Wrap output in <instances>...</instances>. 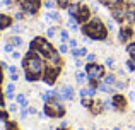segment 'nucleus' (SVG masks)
<instances>
[{"label":"nucleus","instance_id":"1","mask_svg":"<svg viewBox=\"0 0 135 130\" xmlns=\"http://www.w3.org/2000/svg\"><path fill=\"white\" fill-rule=\"evenodd\" d=\"M84 36L91 38L92 41H106L108 40V27L99 17H91L86 24L80 27Z\"/></svg>","mask_w":135,"mask_h":130},{"label":"nucleus","instance_id":"2","mask_svg":"<svg viewBox=\"0 0 135 130\" xmlns=\"http://www.w3.org/2000/svg\"><path fill=\"white\" fill-rule=\"evenodd\" d=\"M29 50L38 51V53H40V57H43V58H48V55L51 53L55 48L51 46V43H50L48 40H45V38H41V36H36L29 43Z\"/></svg>","mask_w":135,"mask_h":130},{"label":"nucleus","instance_id":"3","mask_svg":"<svg viewBox=\"0 0 135 130\" xmlns=\"http://www.w3.org/2000/svg\"><path fill=\"white\" fill-rule=\"evenodd\" d=\"M45 115L50 118H62L65 115V106L60 103V99L51 98L48 103H45Z\"/></svg>","mask_w":135,"mask_h":130},{"label":"nucleus","instance_id":"4","mask_svg":"<svg viewBox=\"0 0 135 130\" xmlns=\"http://www.w3.org/2000/svg\"><path fill=\"white\" fill-rule=\"evenodd\" d=\"M111 9V17L118 22H125V17H127V12H128V3L125 2H120L116 5L109 7Z\"/></svg>","mask_w":135,"mask_h":130},{"label":"nucleus","instance_id":"5","mask_svg":"<svg viewBox=\"0 0 135 130\" xmlns=\"http://www.w3.org/2000/svg\"><path fill=\"white\" fill-rule=\"evenodd\" d=\"M86 74L91 80H101V79H104V67L98 65V64H87Z\"/></svg>","mask_w":135,"mask_h":130},{"label":"nucleus","instance_id":"6","mask_svg":"<svg viewBox=\"0 0 135 130\" xmlns=\"http://www.w3.org/2000/svg\"><path fill=\"white\" fill-rule=\"evenodd\" d=\"M58 74H60V69L46 65L45 70H43V75H41V79H43V82H46L48 86H51V84L56 82V79H58Z\"/></svg>","mask_w":135,"mask_h":130},{"label":"nucleus","instance_id":"7","mask_svg":"<svg viewBox=\"0 0 135 130\" xmlns=\"http://www.w3.org/2000/svg\"><path fill=\"white\" fill-rule=\"evenodd\" d=\"M89 19H91V9L87 5H84V3H80L79 12H77V16H75L77 24H86Z\"/></svg>","mask_w":135,"mask_h":130},{"label":"nucleus","instance_id":"8","mask_svg":"<svg viewBox=\"0 0 135 130\" xmlns=\"http://www.w3.org/2000/svg\"><path fill=\"white\" fill-rule=\"evenodd\" d=\"M132 36H133V27L123 24V27L120 29V33H118V41H120V43H125V41H128Z\"/></svg>","mask_w":135,"mask_h":130},{"label":"nucleus","instance_id":"9","mask_svg":"<svg viewBox=\"0 0 135 130\" xmlns=\"http://www.w3.org/2000/svg\"><path fill=\"white\" fill-rule=\"evenodd\" d=\"M74 96H75V91H74V87L72 86H63L62 89H60V96H58V99L62 101V99H65V101H72L74 99Z\"/></svg>","mask_w":135,"mask_h":130},{"label":"nucleus","instance_id":"10","mask_svg":"<svg viewBox=\"0 0 135 130\" xmlns=\"http://www.w3.org/2000/svg\"><path fill=\"white\" fill-rule=\"evenodd\" d=\"M111 101H113L115 110H118V111H123L127 108V99H125V96H122V94H113Z\"/></svg>","mask_w":135,"mask_h":130},{"label":"nucleus","instance_id":"11","mask_svg":"<svg viewBox=\"0 0 135 130\" xmlns=\"http://www.w3.org/2000/svg\"><path fill=\"white\" fill-rule=\"evenodd\" d=\"M48 65L50 67H56V69H60L62 67V58H60V51H56V50H53L51 53L48 55Z\"/></svg>","mask_w":135,"mask_h":130},{"label":"nucleus","instance_id":"12","mask_svg":"<svg viewBox=\"0 0 135 130\" xmlns=\"http://www.w3.org/2000/svg\"><path fill=\"white\" fill-rule=\"evenodd\" d=\"M89 110H91L92 115H99V113L104 111V104H103V101H99V99H92V104H91Z\"/></svg>","mask_w":135,"mask_h":130},{"label":"nucleus","instance_id":"13","mask_svg":"<svg viewBox=\"0 0 135 130\" xmlns=\"http://www.w3.org/2000/svg\"><path fill=\"white\" fill-rule=\"evenodd\" d=\"M10 26H12V17L2 14V16H0V31L7 29V27H10Z\"/></svg>","mask_w":135,"mask_h":130},{"label":"nucleus","instance_id":"14","mask_svg":"<svg viewBox=\"0 0 135 130\" xmlns=\"http://www.w3.org/2000/svg\"><path fill=\"white\" fill-rule=\"evenodd\" d=\"M45 19L48 21V22H56V24H58L60 22V14L55 12V10H50V12L45 16Z\"/></svg>","mask_w":135,"mask_h":130},{"label":"nucleus","instance_id":"15","mask_svg":"<svg viewBox=\"0 0 135 130\" xmlns=\"http://www.w3.org/2000/svg\"><path fill=\"white\" fill-rule=\"evenodd\" d=\"M72 55H74L75 58H82V57H87V48H86V46L74 48V50H72Z\"/></svg>","mask_w":135,"mask_h":130},{"label":"nucleus","instance_id":"16","mask_svg":"<svg viewBox=\"0 0 135 130\" xmlns=\"http://www.w3.org/2000/svg\"><path fill=\"white\" fill-rule=\"evenodd\" d=\"M79 7H80V3H70V7L67 9V10H69V16L70 17H75L77 12H79Z\"/></svg>","mask_w":135,"mask_h":130},{"label":"nucleus","instance_id":"17","mask_svg":"<svg viewBox=\"0 0 135 130\" xmlns=\"http://www.w3.org/2000/svg\"><path fill=\"white\" fill-rule=\"evenodd\" d=\"M103 82L106 84V86H115V82H116V77L113 75V74H109V75H104V79H103Z\"/></svg>","mask_w":135,"mask_h":130},{"label":"nucleus","instance_id":"18","mask_svg":"<svg viewBox=\"0 0 135 130\" xmlns=\"http://www.w3.org/2000/svg\"><path fill=\"white\" fill-rule=\"evenodd\" d=\"M9 41L14 45V46H22V38H21L19 34H14V36H10Z\"/></svg>","mask_w":135,"mask_h":130},{"label":"nucleus","instance_id":"19","mask_svg":"<svg viewBox=\"0 0 135 130\" xmlns=\"http://www.w3.org/2000/svg\"><path fill=\"white\" fill-rule=\"evenodd\" d=\"M75 79H77V82L82 86V84H86V82H87V79H89V77H87V74H84V72H77Z\"/></svg>","mask_w":135,"mask_h":130},{"label":"nucleus","instance_id":"20","mask_svg":"<svg viewBox=\"0 0 135 130\" xmlns=\"http://www.w3.org/2000/svg\"><path fill=\"white\" fill-rule=\"evenodd\" d=\"M16 103H17V104H21L22 108H26V106H27L26 96H24V94H17V96H16Z\"/></svg>","mask_w":135,"mask_h":130},{"label":"nucleus","instance_id":"21","mask_svg":"<svg viewBox=\"0 0 135 130\" xmlns=\"http://www.w3.org/2000/svg\"><path fill=\"white\" fill-rule=\"evenodd\" d=\"M5 89H7L5 98H7V99H14V89H16V87H14V84H9Z\"/></svg>","mask_w":135,"mask_h":130},{"label":"nucleus","instance_id":"22","mask_svg":"<svg viewBox=\"0 0 135 130\" xmlns=\"http://www.w3.org/2000/svg\"><path fill=\"white\" fill-rule=\"evenodd\" d=\"M67 27H70V29H72V31H75L77 27H79V24H77L75 17H70V19L67 21Z\"/></svg>","mask_w":135,"mask_h":130},{"label":"nucleus","instance_id":"23","mask_svg":"<svg viewBox=\"0 0 135 130\" xmlns=\"http://www.w3.org/2000/svg\"><path fill=\"white\" fill-rule=\"evenodd\" d=\"M56 2V7H60V9H69L70 7V0H55Z\"/></svg>","mask_w":135,"mask_h":130},{"label":"nucleus","instance_id":"24","mask_svg":"<svg viewBox=\"0 0 135 130\" xmlns=\"http://www.w3.org/2000/svg\"><path fill=\"white\" fill-rule=\"evenodd\" d=\"M127 53H128L132 58H135V41H133V43H128V45H127Z\"/></svg>","mask_w":135,"mask_h":130},{"label":"nucleus","instance_id":"25","mask_svg":"<svg viewBox=\"0 0 135 130\" xmlns=\"http://www.w3.org/2000/svg\"><path fill=\"white\" fill-rule=\"evenodd\" d=\"M80 104H82L84 108H91V104H92V98H89V96L82 98V99H80Z\"/></svg>","mask_w":135,"mask_h":130},{"label":"nucleus","instance_id":"26","mask_svg":"<svg viewBox=\"0 0 135 130\" xmlns=\"http://www.w3.org/2000/svg\"><path fill=\"white\" fill-rule=\"evenodd\" d=\"M98 89L101 91V93H111V86H106L104 82H99V86H98Z\"/></svg>","mask_w":135,"mask_h":130},{"label":"nucleus","instance_id":"27","mask_svg":"<svg viewBox=\"0 0 135 130\" xmlns=\"http://www.w3.org/2000/svg\"><path fill=\"white\" fill-rule=\"evenodd\" d=\"M38 79H41V77L34 75V74H31V72H26V80L27 82H34V80H38Z\"/></svg>","mask_w":135,"mask_h":130},{"label":"nucleus","instance_id":"28","mask_svg":"<svg viewBox=\"0 0 135 130\" xmlns=\"http://www.w3.org/2000/svg\"><path fill=\"white\" fill-rule=\"evenodd\" d=\"M60 40H62V43H69V40H70L69 31H65V29H63L62 33H60Z\"/></svg>","mask_w":135,"mask_h":130},{"label":"nucleus","instance_id":"29","mask_svg":"<svg viewBox=\"0 0 135 130\" xmlns=\"http://www.w3.org/2000/svg\"><path fill=\"white\" fill-rule=\"evenodd\" d=\"M58 51H60V55L69 53V45H67V43H62V45L58 46Z\"/></svg>","mask_w":135,"mask_h":130},{"label":"nucleus","instance_id":"30","mask_svg":"<svg viewBox=\"0 0 135 130\" xmlns=\"http://www.w3.org/2000/svg\"><path fill=\"white\" fill-rule=\"evenodd\" d=\"M104 5H108V7H113V5H116V3H120V2H123V0H101Z\"/></svg>","mask_w":135,"mask_h":130},{"label":"nucleus","instance_id":"31","mask_svg":"<svg viewBox=\"0 0 135 130\" xmlns=\"http://www.w3.org/2000/svg\"><path fill=\"white\" fill-rule=\"evenodd\" d=\"M43 5H45V7H46L48 10H51L53 7L56 5V2H55V0H45V3H43Z\"/></svg>","mask_w":135,"mask_h":130},{"label":"nucleus","instance_id":"32","mask_svg":"<svg viewBox=\"0 0 135 130\" xmlns=\"http://www.w3.org/2000/svg\"><path fill=\"white\" fill-rule=\"evenodd\" d=\"M56 36V27H50L46 31V38H55Z\"/></svg>","mask_w":135,"mask_h":130},{"label":"nucleus","instance_id":"33","mask_svg":"<svg viewBox=\"0 0 135 130\" xmlns=\"http://www.w3.org/2000/svg\"><path fill=\"white\" fill-rule=\"evenodd\" d=\"M14 48H16V46H14V45L9 41V43H7L5 46H3V51H5V53H12V51H14Z\"/></svg>","mask_w":135,"mask_h":130},{"label":"nucleus","instance_id":"34","mask_svg":"<svg viewBox=\"0 0 135 130\" xmlns=\"http://www.w3.org/2000/svg\"><path fill=\"white\" fill-rule=\"evenodd\" d=\"M5 130H19V127H17L14 122H7V125H5Z\"/></svg>","mask_w":135,"mask_h":130},{"label":"nucleus","instance_id":"35","mask_svg":"<svg viewBox=\"0 0 135 130\" xmlns=\"http://www.w3.org/2000/svg\"><path fill=\"white\" fill-rule=\"evenodd\" d=\"M103 104H104V110H111V108H115V106H113V101H111V99L103 101Z\"/></svg>","mask_w":135,"mask_h":130},{"label":"nucleus","instance_id":"36","mask_svg":"<svg viewBox=\"0 0 135 130\" xmlns=\"http://www.w3.org/2000/svg\"><path fill=\"white\" fill-rule=\"evenodd\" d=\"M106 67H109V69H113V67H115V58H113V57H108V58H106Z\"/></svg>","mask_w":135,"mask_h":130},{"label":"nucleus","instance_id":"37","mask_svg":"<svg viewBox=\"0 0 135 130\" xmlns=\"http://www.w3.org/2000/svg\"><path fill=\"white\" fill-rule=\"evenodd\" d=\"M87 96H89V98H94L96 96V87H87Z\"/></svg>","mask_w":135,"mask_h":130},{"label":"nucleus","instance_id":"38","mask_svg":"<svg viewBox=\"0 0 135 130\" xmlns=\"http://www.w3.org/2000/svg\"><path fill=\"white\" fill-rule=\"evenodd\" d=\"M7 118H9V113H7L5 110H0V120L7 122Z\"/></svg>","mask_w":135,"mask_h":130},{"label":"nucleus","instance_id":"39","mask_svg":"<svg viewBox=\"0 0 135 130\" xmlns=\"http://www.w3.org/2000/svg\"><path fill=\"white\" fill-rule=\"evenodd\" d=\"M115 87H116L118 91H123L127 86H125V82H115Z\"/></svg>","mask_w":135,"mask_h":130},{"label":"nucleus","instance_id":"40","mask_svg":"<svg viewBox=\"0 0 135 130\" xmlns=\"http://www.w3.org/2000/svg\"><path fill=\"white\" fill-rule=\"evenodd\" d=\"M87 62H89V64H94V60H96V55L94 53H87Z\"/></svg>","mask_w":135,"mask_h":130},{"label":"nucleus","instance_id":"41","mask_svg":"<svg viewBox=\"0 0 135 130\" xmlns=\"http://www.w3.org/2000/svg\"><path fill=\"white\" fill-rule=\"evenodd\" d=\"M106 27H108V31H109V29H111V31L116 29V26H115V22H113V21H109V22L106 24Z\"/></svg>","mask_w":135,"mask_h":130},{"label":"nucleus","instance_id":"42","mask_svg":"<svg viewBox=\"0 0 135 130\" xmlns=\"http://www.w3.org/2000/svg\"><path fill=\"white\" fill-rule=\"evenodd\" d=\"M5 108V103H3V94H2V89H0V110Z\"/></svg>","mask_w":135,"mask_h":130},{"label":"nucleus","instance_id":"43","mask_svg":"<svg viewBox=\"0 0 135 130\" xmlns=\"http://www.w3.org/2000/svg\"><path fill=\"white\" fill-rule=\"evenodd\" d=\"M69 48H72V50L77 48V41L75 40H69Z\"/></svg>","mask_w":135,"mask_h":130},{"label":"nucleus","instance_id":"44","mask_svg":"<svg viewBox=\"0 0 135 130\" xmlns=\"http://www.w3.org/2000/svg\"><path fill=\"white\" fill-rule=\"evenodd\" d=\"M12 29H14V33H16V34H19V33H22V27H21V26H19V24H16V26H14V27H12Z\"/></svg>","mask_w":135,"mask_h":130},{"label":"nucleus","instance_id":"45","mask_svg":"<svg viewBox=\"0 0 135 130\" xmlns=\"http://www.w3.org/2000/svg\"><path fill=\"white\" fill-rule=\"evenodd\" d=\"M10 55H12V58H14V60H19V58H21V53H19V51H16V50H14Z\"/></svg>","mask_w":135,"mask_h":130},{"label":"nucleus","instance_id":"46","mask_svg":"<svg viewBox=\"0 0 135 130\" xmlns=\"http://www.w3.org/2000/svg\"><path fill=\"white\" fill-rule=\"evenodd\" d=\"M9 111L10 113H17V104H9Z\"/></svg>","mask_w":135,"mask_h":130},{"label":"nucleus","instance_id":"47","mask_svg":"<svg viewBox=\"0 0 135 130\" xmlns=\"http://www.w3.org/2000/svg\"><path fill=\"white\" fill-rule=\"evenodd\" d=\"M27 113H29V115H36V113H38V110H36L34 106H29V108H27Z\"/></svg>","mask_w":135,"mask_h":130},{"label":"nucleus","instance_id":"48","mask_svg":"<svg viewBox=\"0 0 135 130\" xmlns=\"http://www.w3.org/2000/svg\"><path fill=\"white\" fill-rule=\"evenodd\" d=\"M79 94H80V98H86L87 96V87H82V89L79 91Z\"/></svg>","mask_w":135,"mask_h":130},{"label":"nucleus","instance_id":"49","mask_svg":"<svg viewBox=\"0 0 135 130\" xmlns=\"http://www.w3.org/2000/svg\"><path fill=\"white\" fill-rule=\"evenodd\" d=\"M27 115H29V113H27V108H22V111H21V118H26Z\"/></svg>","mask_w":135,"mask_h":130},{"label":"nucleus","instance_id":"50","mask_svg":"<svg viewBox=\"0 0 135 130\" xmlns=\"http://www.w3.org/2000/svg\"><path fill=\"white\" fill-rule=\"evenodd\" d=\"M75 65H77V67H79V69H80V67H82V65H84V62H82V58H75Z\"/></svg>","mask_w":135,"mask_h":130},{"label":"nucleus","instance_id":"51","mask_svg":"<svg viewBox=\"0 0 135 130\" xmlns=\"http://www.w3.org/2000/svg\"><path fill=\"white\" fill-rule=\"evenodd\" d=\"M22 17H24L22 12H17V14H16V19H17V21H22Z\"/></svg>","mask_w":135,"mask_h":130},{"label":"nucleus","instance_id":"52","mask_svg":"<svg viewBox=\"0 0 135 130\" xmlns=\"http://www.w3.org/2000/svg\"><path fill=\"white\" fill-rule=\"evenodd\" d=\"M7 70H9V74H17V69H16V67H9Z\"/></svg>","mask_w":135,"mask_h":130},{"label":"nucleus","instance_id":"53","mask_svg":"<svg viewBox=\"0 0 135 130\" xmlns=\"http://www.w3.org/2000/svg\"><path fill=\"white\" fill-rule=\"evenodd\" d=\"M10 79H12V82H16V80L19 79V75H17V74H10Z\"/></svg>","mask_w":135,"mask_h":130},{"label":"nucleus","instance_id":"54","mask_svg":"<svg viewBox=\"0 0 135 130\" xmlns=\"http://www.w3.org/2000/svg\"><path fill=\"white\" fill-rule=\"evenodd\" d=\"M2 3H3V5H10V3H12V0H2Z\"/></svg>","mask_w":135,"mask_h":130},{"label":"nucleus","instance_id":"55","mask_svg":"<svg viewBox=\"0 0 135 130\" xmlns=\"http://www.w3.org/2000/svg\"><path fill=\"white\" fill-rule=\"evenodd\" d=\"M2 70H3V69H2V65H0V84H2V80H3V74H2Z\"/></svg>","mask_w":135,"mask_h":130},{"label":"nucleus","instance_id":"56","mask_svg":"<svg viewBox=\"0 0 135 130\" xmlns=\"http://www.w3.org/2000/svg\"><path fill=\"white\" fill-rule=\"evenodd\" d=\"M56 130H67V128H63V127H62V128H56Z\"/></svg>","mask_w":135,"mask_h":130},{"label":"nucleus","instance_id":"57","mask_svg":"<svg viewBox=\"0 0 135 130\" xmlns=\"http://www.w3.org/2000/svg\"><path fill=\"white\" fill-rule=\"evenodd\" d=\"M113 130H120V128H118V127H115V128H113Z\"/></svg>","mask_w":135,"mask_h":130},{"label":"nucleus","instance_id":"58","mask_svg":"<svg viewBox=\"0 0 135 130\" xmlns=\"http://www.w3.org/2000/svg\"><path fill=\"white\" fill-rule=\"evenodd\" d=\"M99 130H106V128H99Z\"/></svg>","mask_w":135,"mask_h":130},{"label":"nucleus","instance_id":"59","mask_svg":"<svg viewBox=\"0 0 135 130\" xmlns=\"http://www.w3.org/2000/svg\"><path fill=\"white\" fill-rule=\"evenodd\" d=\"M79 130H84V128H79Z\"/></svg>","mask_w":135,"mask_h":130},{"label":"nucleus","instance_id":"60","mask_svg":"<svg viewBox=\"0 0 135 130\" xmlns=\"http://www.w3.org/2000/svg\"><path fill=\"white\" fill-rule=\"evenodd\" d=\"M80 2H84V0H80Z\"/></svg>","mask_w":135,"mask_h":130}]
</instances>
